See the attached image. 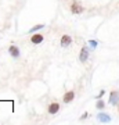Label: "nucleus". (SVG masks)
<instances>
[{
	"label": "nucleus",
	"mask_w": 119,
	"mask_h": 125,
	"mask_svg": "<svg viewBox=\"0 0 119 125\" xmlns=\"http://www.w3.org/2000/svg\"><path fill=\"white\" fill-rule=\"evenodd\" d=\"M69 10L72 14H75V15H79V14H82L84 11V7L82 4H80L79 1H76V0H72L69 4Z\"/></svg>",
	"instance_id": "obj_1"
},
{
	"label": "nucleus",
	"mask_w": 119,
	"mask_h": 125,
	"mask_svg": "<svg viewBox=\"0 0 119 125\" xmlns=\"http://www.w3.org/2000/svg\"><path fill=\"white\" fill-rule=\"evenodd\" d=\"M108 103L111 106H114V107H118L119 106V90H111Z\"/></svg>",
	"instance_id": "obj_2"
},
{
	"label": "nucleus",
	"mask_w": 119,
	"mask_h": 125,
	"mask_svg": "<svg viewBox=\"0 0 119 125\" xmlns=\"http://www.w3.org/2000/svg\"><path fill=\"white\" fill-rule=\"evenodd\" d=\"M97 121L100 122V124H110L111 121H112V118H111L110 114H107V113L100 111V113L97 114Z\"/></svg>",
	"instance_id": "obj_3"
},
{
	"label": "nucleus",
	"mask_w": 119,
	"mask_h": 125,
	"mask_svg": "<svg viewBox=\"0 0 119 125\" xmlns=\"http://www.w3.org/2000/svg\"><path fill=\"white\" fill-rule=\"evenodd\" d=\"M90 57V50H89L87 46H83L82 49H80V53H79V60L80 62H86Z\"/></svg>",
	"instance_id": "obj_4"
},
{
	"label": "nucleus",
	"mask_w": 119,
	"mask_h": 125,
	"mask_svg": "<svg viewBox=\"0 0 119 125\" xmlns=\"http://www.w3.org/2000/svg\"><path fill=\"white\" fill-rule=\"evenodd\" d=\"M73 99H75V92H73V90H68V92H65L64 96H62V103H64V104H69V103L73 102Z\"/></svg>",
	"instance_id": "obj_5"
},
{
	"label": "nucleus",
	"mask_w": 119,
	"mask_h": 125,
	"mask_svg": "<svg viewBox=\"0 0 119 125\" xmlns=\"http://www.w3.org/2000/svg\"><path fill=\"white\" fill-rule=\"evenodd\" d=\"M60 45H61V47H64V49H66V47H69L71 45H72V38H71V35H62L61 39H60Z\"/></svg>",
	"instance_id": "obj_6"
},
{
	"label": "nucleus",
	"mask_w": 119,
	"mask_h": 125,
	"mask_svg": "<svg viewBox=\"0 0 119 125\" xmlns=\"http://www.w3.org/2000/svg\"><path fill=\"white\" fill-rule=\"evenodd\" d=\"M60 111V104L57 102H53L49 104V107H47V113H49L50 115H55L57 113Z\"/></svg>",
	"instance_id": "obj_7"
},
{
	"label": "nucleus",
	"mask_w": 119,
	"mask_h": 125,
	"mask_svg": "<svg viewBox=\"0 0 119 125\" xmlns=\"http://www.w3.org/2000/svg\"><path fill=\"white\" fill-rule=\"evenodd\" d=\"M43 40H44V36L42 35V33H37V32H35V33L31 36V42L33 45H40Z\"/></svg>",
	"instance_id": "obj_8"
},
{
	"label": "nucleus",
	"mask_w": 119,
	"mask_h": 125,
	"mask_svg": "<svg viewBox=\"0 0 119 125\" xmlns=\"http://www.w3.org/2000/svg\"><path fill=\"white\" fill-rule=\"evenodd\" d=\"M9 54L11 56V57L14 58H19V56H21V52H19V49H18L15 45H11L9 47Z\"/></svg>",
	"instance_id": "obj_9"
},
{
	"label": "nucleus",
	"mask_w": 119,
	"mask_h": 125,
	"mask_svg": "<svg viewBox=\"0 0 119 125\" xmlns=\"http://www.w3.org/2000/svg\"><path fill=\"white\" fill-rule=\"evenodd\" d=\"M96 108H97V110H100V111H102V110L105 108V102H104L102 99H97V103H96Z\"/></svg>",
	"instance_id": "obj_10"
},
{
	"label": "nucleus",
	"mask_w": 119,
	"mask_h": 125,
	"mask_svg": "<svg viewBox=\"0 0 119 125\" xmlns=\"http://www.w3.org/2000/svg\"><path fill=\"white\" fill-rule=\"evenodd\" d=\"M44 28V24H37V25H35V27H32L31 29H29V33H35V32H37L39 29H43Z\"/></svg>",
	"instance_id": "obj_11"
},
{
	"label": "nucleus",
	"mask_w": 119,
	"mask_h": 125,
	"mask_svg": "<svg viewBox=\"0 0 119 125\" xmlns=\"http://www.w3.org/2000/svg\"><path fill=\"white\" fill-rule=\"evenodd\" d=\"M89 46H90L93 50H96V49H97V46H98V42H97V40H94V39L89 40Z\"/></svg>",
	"instance_id": "obj_12"
},
{
	"label": "nucleus",
	"mask_w": 119,
	"mask_h": 125,
	"mask_svg": "<svg viewBox=\"0 0 119 125\" xmlns=\"http://www.w3.org/2000/svg\"><path fill=\"white\" fill-rule=\"evenodd\" d=\"M104 94H105V90H104V89H101L100 92H98V94L96 96V99H102V97H104Z\"/></svg>",
	"instance_id": "obj_13"
},
{
	"label": "nucleus",
	"mask_w": 119,
	"mask_h": 125,
	"mask_svg": "<svg viewBox=\"0 0 119 125\" xmlns=\"http://www.w3.org/2000/svg\"><path fill=\"white\" fill-rule=\"evenodd\" d=\"M87 117H89V113H87V111H86V113H83V114L80 115V121H82V120H86Z\"/></svg>",
	"instance_id": "obj_14"
}]
</instances>
